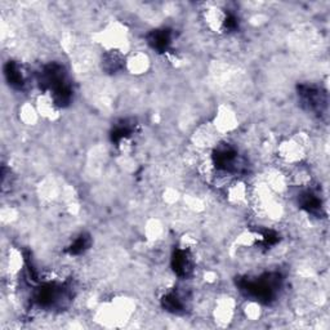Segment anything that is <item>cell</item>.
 <instances>
[{
	"instance_id": "6da1fadb",
	"label": "cell",
	"mask_w": 330,
	"mask_h": 330,
	"mask_svg": "<svg viewBox=\"0 0 330 330\" xmlns=\"http://www.w3.org/2000/svg\"><path fill=\"white\" fill-rule=\"evenodd\" d=\"M173 270L180 276H189L192 271V259L187 250L180 249L173 257Z\"/></svg>"
},
{
	"instance_id": "7a4b0ae2",
	"label": "cell",
	"mask_w": 330,
	"mask_h": 330,
	"mask_svg": "<svg viewBox=\"0 0 330 330\" xmlns=\"http://www.w3.org/2000/svg\"><path fill=\"white\" fill-rule=\"evenodd\" d=\"M6 76L13 88L22 89L26 85V76L17 62H9L6 66Z\"/></svg>"
},
{
	"instance_id": "3957f363",
	"label": "cell",
	"mask_w": 330,
	"mask_h": 330,
	"mask_svg": "<svg viewBox=\"0 0 330 330\" xmlns=\"http://www.w3.org/2000/svg\"><path fill=\"white\" fill-rule=\"evenodd\" d=\"M172 39L173 38H172L171 31L164 30V29L153 31L148 36V40H150V44L152 45V48L159 52L168 51L172 44Z\"/></svg>"
},
{
	"instance_id": "277c9868",
	"label": "cell",
	"mask_w": 330,
	"mask_h": 330,
	"mask_svg": "<svg viewBox=\"0 0 330 330\" xmlns=\"http://www.w3.org/2000/svg\"><path fill=\"white\" fill-rule=\"evenodd\" d=\"M162 303H164L165 308L168 309V311H172V312H178L185 306L182 297L177 294V293H169V294L165 295Z\"/></svg>"
},
{
	"instance_id": "5b68a950",
	"label": "cell",
	"mask_w": 330,
	"mask_h": 330,
	"mask_svg": "<svg viewBox=\"0 0 330 330\" xmlns=\"http://www.w3.org/2000/svg\"><path fill=\"white\" fill-rule=\"evenodd\" d=\"M235 123L236 120H235L234 114L230 111H223L218 116V124H216V128H218L219 130H230L235 128L236 125Z\"/></svg>"
},
{
	"instance_id": "8992f818",
	"label": "cell",
	"mask_w": 330,
	"mask_h": 330,
	"mask_svg": "<svg viewBox=\"0 0 330 330\" xmlns=\"http://www.w3.org/2000/svg\"><path fill=\"white\" fill-rule=\"evenodd\" d=\"M89 244V236H87V235H80V236L72 243V245L70 246V253H71V254H81V253L88 249Z\"/></svg>"
},
{
	"instance_id": "52a82bcc",
	"label": "cell",
	"mask_w": 330,
	"mask_h": 330,
	"mask_svg": "<svg viewBox=\"0 0 330 330\" xmlns=\"http://www.w3.org/2000/svg\"><path fill=\"white\" fill-rule=\"evenodd\" d=\"M128 66H129V69L132 70L133 72H141L143 71V70H146L147 60H146V57L142 56V54H137L135 57H133V60H130L129 62H128Z\"/></svg>"
}]
</instances>
